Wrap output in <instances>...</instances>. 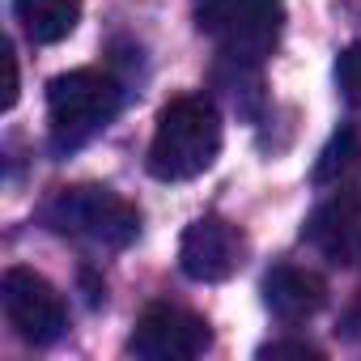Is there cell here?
I'll use <instances>...</instances> for the list:
<instances>
[{
    "label": "cell",
    "instance_id": "cell-4",
    "mask_svg": "<svg viewBox=\"0 0 361 361\" xmlns=\"http://www.w3.org/2000/svg\"><path fill=\"white\" fill-rule=\"evenodd\" d=\"M192 13L200 35H209L221 47V56L251 60V64L272 56L285 30L281 0H192Z\"/></svg>",
    "mask_w": 361,
    "mask_h": 361
},
{
    "label": "cell",
    "instance_id": "cell-1",
    "mask_svg": "<svg viewBox=\"0 0 361 361\" xmlns=\"http://www.w3.org/2000/svg\"><path fill=\"white\" fill-rule=\"evenodd\" d=\"M221 153V115L209 98H174L157 115L149 145V174L161 183H183L204 174Z\"/></svg>",
    "mask_w": 361,
    "mask_h": 361
},
{
    "label": "cell",
    "instance_id": "cell-8",
    "mask_svg": "<svg viewBox=\"0 0 361 361\" xmlns=\"http://www.w3.org/2000/svg\"><path fill=\"white\" fill-rule=\"evenodd\" d=\"M323 255H331L336 264H353L357 255V243H361V192L348 183V188H336L306 221L302 230Z\"/></svg>",
    "mask_w": 361,
    "mask_h": 361
},
{
    "label": "cell",
    "instance_id": "cell-2",
    "mask_svg": "<svg viewBox=\"0 0 361 361\" xmlns=\"http://www.w3.org/2000/svg\"><path fill=\"white\" fill-rule=\"evenodd\" d=\"M115 115H119L115 77H106L98 68H73V73L51 77V85H47V123H51V149L56 153L81 149Z\"/></svg>",
    "mask_w": 361,
    "mask_h": 361
},
{
    "label": "cell",
    "instance_id": "cell-5",
    "mask_svg": "<svg viewBox=\"0 0 361 361\" xmlns=\"http://www.w3.org/2000/svg\"><path fill=\"white\" fill-rule=\"evenodd\" d=\"M209 348H213L209 323L170 302L149 306L128 336V353H136L140 361H192L204 357Z\"/></svg>",
    "mask_w": 361,
    "mask_h": 361
},
{
    "label": "cell",
    "instance_id": "cell-11",
    "mask_svg": "<svg viewBox=\"0 0 361 361\" xmlns=\"http://www.w3.org/2000/svg\"><path fill=\"white\" fill-rule=\"evenodd\" d=\"M357 174H361V136L353 128H340L327 140V149L319 153L310 178H314V188H348Z\"/></svg>",
    "mask_w": 361,
    "mask_h": 361
},
{
    "label": "cell",
    "instance_id": "cell-13",
    "mask_svg": "<svg viewBox=\"0 0 361 361\" xmlns=\"http://www.w3.org/2000/svg\"><path fill=\"white\" fill-rule=\"evenodd\" d=\"M259 357H302V361H319L323 353L310 348V344H302V340H276V344H264Z\"/></svg>",
    "mask_w": 361,
    "mask_h": 361
},
{
    "label": "cell",
    "instance_id": "cell-9",
    "mask_svg": "<svg viewBox=\"0 0 361 361\" xmlns=\"http://www.w3.org/2000/svg\"><path fill=\"white\" fill-rule=\"evenodd\" d=\"M323 302H327V285L306 268L276 264L264 276V306L281 323H306V319H314L323 310Z\"/></svg>",
    "mask_w": 361,
    "mask_h": 361
},
{
    "label": "cell",
    "instance_id": "cell-10",
    "mask_svg": "<svg viewBox=\"0 0 361 361\" xmlns=\"http://www.w3.org/2000/svg\"><path fill=\"white\" fill-rule=\"evenodd\" d=\"M13 18L30 43H64L81 22V0H13Z\"/></svg>",
    "mask_w": 361,
    "mask_h": 361
},
{
    "label": "cell",
    "instance_id": "cell-14",
    "mask_svg": "<svg viewBox=\"0 0 361 361\" xmlns=\"http://www.w3.org/2000/svg\"><path fill=\"white\" fill-rule=\"evenodd\" d=\"M5 68H9V85H5V111H13L18 106V56H13V47L5 43Z\"/></svg>",
    "mask_w": 361,
    "mask_h": 361
},
{
    "label": "cell",
    "instance_id": "cell-6",
    "mask_svg": "<svg viewBox=\"0 0 361 361\" xmlns=\"http://www.w3.org/2000/svg\"><path fill=\"white\" fill-rule=\"evenodd\" d=\"M0 302H5L9 327L26 344H56L64 336V327H68L60 293L35 268H9L5 281H0Z\"/></svg>",
    "mask_w": 361,
    "mask_h": 361
},
{
    "label": "cell",
    "instance_id": "cell-7",
    "mask_svg": "<svg viewBox=\"0 0 361 361\" xmlns=\"http://www.w3.org/2000/svg\"><path fill=\"white\" fill-rule=\"evenodd\" d=\"M243 251H247V243L230 221L200 217L188 226L183 243H178V268L200 285H217V281L234 276V268L243 264Z\"/></svg>",
    "mask_w": 361,
    "mask_h": 361
},
{
    "label": "cell",
    "instance_id": "cell-12",
    "mask_svg": "<svg viewBox=\"0 0 361 361\" xmlns=\"http://www.w3.org/2000/svg\"><path fill=\"white\" fill-rule=\"evenodd\" d=\"M336 81H340L344 98L361 111V43H353V47L340 56V64H336Z\"/></svg>",
    "mask_w": 361,
    "mask_h": 361
},
{
    "label": "cell",
    "instance_id": "cell-3",
    "mask_svg": "<svg viewBox=\"0 0 361 361\" xmlns=\"http://www.w3.org/2000/svg\"><path fill=\"white\" fill-rule=\"evenodd\" d=\"M43 221L77 243L123 251L140 234V213L111 188H64L43 204Z\"/></svg>",
    "mask_w": 361,
    "mask_h": 361
}]
</instances>
